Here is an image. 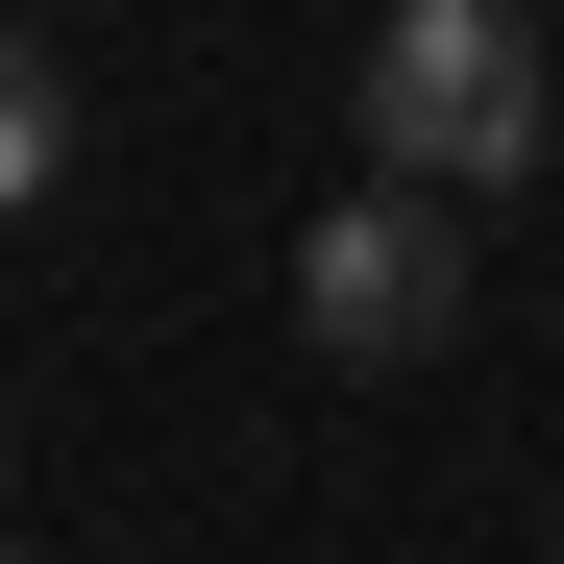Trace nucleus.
Masks as SVG:
<instances>
[{
  "label": "nucleus",
  "instance_id": "f257e3e1",
  "mask_svg": "<svg viewBox=\"0 0 564 564\" xmlns=\"http://www.w3.org/2000/svg\"><path fill=\"white\" fill-rule=\"evenodd\" d=\"M344 99H368V172L393 197H516L540 123H564V25L540 0H393L344 50Z\"/></svg>",
  "mask_w": 564,
  "mask_h": 564
},
{
  "label": "nucleus",
  "instance_id": "f03ea898",
  "mask_svg": "<svg viewBox=\"0 0 564 564\" xmlns=\"http://www.w3.org/2000/svg\"><path fill=\"white\" fill-rule=\"evenodd\" d=\"M295 344L319 368H442L466 344V197H393L368 172L344 221H295Z\"/></svg>",
  "mask_w": 564,
  "mask_h": 564
},
{
  "label": "nucleus",
  "instance_id": "7ed1b4c3",
  "mask_svg": "<svg viewBox=\"0 0 564 564\" xmlns=\"http://www.w3.org/2000/svg\"><path fill=\"white\" fill-rule=\"evenodd\" d=\"M50 172H74V74L0 25V221H50Z\"/></svg>",
  "mask_w": 564,
  "mask_h": 564
},
{
  "label": "nucleus",
  "instance_id": "20e7f679",
  "mask_svg": "<svg viewBox=\"0 0 564 564\" xmlns=\"http://www.w3.org/2000/svg\"><path fill=\"white\" fill-rule=\"evenodd\" d=\"M0 564H50V540H0Z\"/></svg>",
  "mask_w": 564,
  "mask_h": 564
},
{
  "label": "nucleus",
  "instance_id": "39448f33",
  "mask_svg": "<svg viewBox=\"0 0 564 564\" xmlns=\"http://www.w3.org/2000/svg\"><path fill=\"white\" fill-rule=\"evenodd\" d=\"M540 564H564V516H540Z\"/></svg>",
  "mask_w": 564,
  "mask_h": 564
},
{
  "label": "nucleus",
  "instance_id": "423d86ee",
  "mask_svg": "<svg viewBox=\"0 0 564 564\" xmlns=\"http://www.w3.org/2000/svg\"><path fill=\"white\" fill-rule=\"evenodd\" d=\"M540 25H564V0H540Z\"/></svg>",
  "mask_w": 564,
  "mask_h": 564
}]
</instances>
